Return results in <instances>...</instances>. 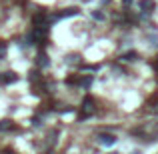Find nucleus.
Returning a JSON list of instances; mask_svg holds the SVG:
<instances>
[{
  "mask_svg": "<svg viewBox=\"0 0 158 154\" xmlns=\"http://www.w3.org/2000/svg\"><path fill=\"white\" fill-rule=\"evenodd\" d=\"M78 8H66V10H62L60 14H54L52 16V20H58V18H68V16H76L78 14Z\"/></svg>",
  "mask_w": 158,
  "mask_h": 154,
  "instance_id": "39448f33",
  "label": "nucleus"
},
{
  "mask_svg": "<svg viewBox=\"0 0 158 154\" xmlns=\"http://www.w3.org/2000/svg\"><path fill=\"white\" fill-rule=\"evenodd\" d=\"M46 32H48V26H34L32 30V40L34 42H42L46 38Z\"/></svg>",
  "mask_w": 158,
  "mask_h": 154,
  "instance_id": "f03ea898",
  "label": "nucleus"
},
{
  "mask_svg": "<svg viewBox=\"0 0 158 154\" xmlns=\"http://www.w3.org/2000/svg\"><path fill=\"white\" fill-rule=\"evenodd\" d=\"M36 64H38L40 68H44V66H48V64H50V60H48V56H46V54H42V52H40V54H38V58H36Z\"/></svg>",
  "mask_w": 158,
  "mask_h": 154,
  "instance_id": "0eeeda50",
  "label": "nucleus"
},
{
  "mask_svg": "<svg viewBox=\"0 0 158 154\" xmlns=\"http://www.w3.org/2000/svg\"><path fill=\"white\" fill-rule=\"evenodd\" d=\"M78 62H80V56H78V54H70V56H66V64L74 66V64H78Z\"/></svg>",
  "mask_w": 158,
  "mask_h": 154,
  "instance_id": "1a4fd4ad",
  "label": "nucleus"
},
{
  "mask_svg": "<svg viewBox=\"0 0 158 154\" xmlns=\"http://www.w3.org/2000/svg\"><path fill=\"white\" fill-rule=\"evenodd\" d=\"M152 112H154V114H158V104H156L154 108H152Z\"/></svg>",
  "mask_w": 158,
  "mask_h": 154,
  "instance_id": "2eb2a0df",
  "label": "nucleus"
},
{
  "mask_svg": "<svg viewBox=\"0 0 158 154\" xmlns=\"http://www.w3.org/2000/svg\"><path fill=\"white\" fill-rule=\"evenodd\" d=\"M92 16L96 20H104V14H102V12H92Z\"/></svg>",
  "mask_w": 158,
  "mask_h": 154,
  "instance_id": "ddd939ff",
  "label": "nucleus"
},
{
  "mask_svg": "<svg viewBox=\"0 0 158 154\" xmlns=\"http://www.w3.org/2000/svg\"><path fill=\"white\" fill-rule=\"evenodd\" d=\"M80 84L84 86V88H88V86L92 84V78H90V76H84V78H82V80H80Z\"/></svg>",
  "mask_w": 158,
  "mask_h": 154,
  "instance_id": "9b49d317",
  "label": "nucleus"
},
{
  "mask_svg": "<svg viewBox=\"0 0 158 154\" xmlns=\"http://www.w3.org/2000/svg\"><path fill=\"white\" fill-rule=\"evenodd\" d=\"M130 2H132V0H122V6H128Z\"/></svg>",
  "mask_w": 158,
  "mask_h": 154,
  "instance_id": "4468645a",
  "label": "nucleus"
},
{
  "mask_svg": "<svg viewBox=\"0 0 158 154\" xmlns=\"http://www.w3.org/2000/svg\"><path fill=\"white\" fill-rule=\"evenodd\" d=\"M156 68H158V62H156Z\"/></svg>",
  "mask_w": 158,
  "mask_h": 154,
  "instance_id": "f3484780",
  "label": "nucleus"
},
{
  "mask_svg": "<svg viewBox=\"0 0 158 154\" xmlns=\"http://www.w3.org/2000/svg\"><path fill=\"white\" fill-rule=\"evenodd\" d=\"M12 120H8V118H4V120H0V132H8V130H12Z\"/></svg>",
  "mask_w": 158,
  "mask_h": 154,
  "instance_id": "6e6552de",
  "label": "nucleus"
},
{
  "mask_svg": "<svg viewBox=\"0 0 158 154\" xmlns=\"http://www.w3.org/2000/svg\"><path fill=\"white\" fill-rule=\"evenodd\" d=\"M6 52H8L6 42H0V58H4V56H6Z\"/></svg>",
  "mask_w": 158,
  "mask_h": 154,
  "instance_id": "f8f14e48",
  "label": "nucleus"
},
{
  "mask_svg": "<svg viewBox=\"0 0 158 154\" xmlns=\"http://www.w3.org/2000/svg\"><path fill=\"white\" fill-rule=\"evenodd\" d=\"M136 58H138V54H136V52H126V54H124V56H122V60H136Z\"/></svg>",
  "mask_w": 158,
  "mask_h": 154,
  "instance_id": "9d476101",
  "label": "nucleus"
},
{
  "mask_svg": "<svg viewBox=\"0 0 158 154\" xmlns=\"http://www.w3.org/2000/svg\"><path fill=\"white\" fill-rule=\"evenodd\" d=\"M96 112V102H94L92 96H86L84 102H82V108H80V118H88Z\"/></svg>",
  "mask_w": 158,
  "mask_h": 154,
  "instance_id": "f257e3e1",
  "label": "nucleus"
},
{
  "mask_svg": "<svg viewBox=\"0 0 158 154\" xmlns=\"http://www.w3.org/2000/svg\"><path fill=\"white\" fill-rule=\"evenodd\" d=\"M138 6H140V10H142V12L150 14V12L156 8V2H154V0H140V2H138Z\"/></svg>",
  "mask_w": 158,
  "mask_h": 154,
  "instance_id": "20e7f679",
  "label": "nucleus"
},
{
  "mask_svg": "<svg viewBox=\"0 0 158 154\" xmlns=\"http://www.w3.org/2000/svg\"><path fill=\"white\" fill-rule=\"evenodd\" d=\"M18 2H20V4H24V2H26V0H18Z\"/></svg>",
  "mask_w": 158,
  "mask_h": 154,
  "instance_id": "dca6fc26",
  "label": "nucleus"
},
{
  "mask_svg": "<svg viewBox=\"0 0 158 154\" xmlns=\"http://www.w3.org/2000/svg\"><path fill=\"white\" fill-rule=\"evenodd\" d=\"M98 144H102V146H112V144L116 142V136L114 134H106V132H100V134L96 136Z\"/></svg>",
  "mask_w": 158,
  "mask_h": 154,
  "instance_id": "7ed1b4c3",
  "label": "nucleus"
},
{
  "mask_svg": "<svg viewBox=\"0 0 158 154\" xmlns=\"http://www.w3.org/2000/svg\"><path fill=\"white\" fill-rule=\"evenodd\" d=\"M16 80H18V74H14V72L0 74V82H2V84H12V82H16Z\"/></svg>",
  "mask_w": 158,
  "mask_h": 154,
  "instance_id": "423d86ee",
  "label": "nucleus"
}]
</instances>
